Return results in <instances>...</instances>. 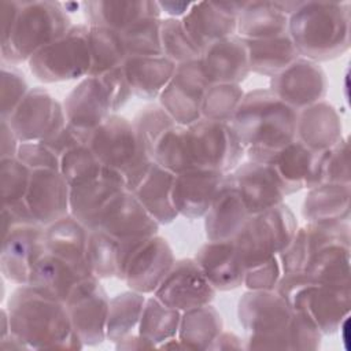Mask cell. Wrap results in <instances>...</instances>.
Here are the masks:
<instances>
[{"label":"cell","mask_w":351,"mask_h":351,"mask_svg":"<svg viewBox=\"0 0 351 351\" xmlns=\"http://www.w3.org/2000/svg\"><path fill=\"white\" fill-rule=\"evenodd\" d=\"M298 111L269 88L247 92L230 122L250 160L270 163L296 138Z\"/></svg>","instance_id":"1"},{"label":"cell","mask_w":351,"mask_h":351,"mask_svg":"<svg viewBox=\"0 0 351 351\" xmlns=\"http://www.w3.org/2000/svg\"><path fill=\"white\" fill-rule=\"evenodd\" d=\"M10 332L29 350L74 351L84 347L73 330L63 302L37 292L30 285H19L8 298Z\"/></svg>","instance_id":"2"},{"label":"cell","mask_w":351,"mask_h":351,"mask_svg":"<svg viewBox=\"0 0 351 351\" xmlns=\"http://www.w3.org/2000/svg\"><path fill=\"white\" fill-rule=\"evenodd\" d=\"M350 23L348 1H300L288 16V34L302 58L319 63L348 51Z\"/></svg>","instance_id":"3"},{"label":"cell","mask_w":351,"mask_h":351,"mask_svg":"<svg viewBox=\"0 0 351 351\" xmlns=\"http://www.w3.org/2000/svg\"><path fill=\"white\" fill-rule=\"evenodd\" d=\"M71 26L62 3L21 1L15 25L8 38L0 43L3 63L18 66L27 62L37 51L64 36Z\"/></svg>","instance_id":"4"},{"label":"cell","mask_w":351,"mask_h":351,"mask_svg":"<svg viewBox=\"0 0 351 351\" xmlns=\"http://www.w3.org/2000/svg\"><path fill=\"white\" fill-rule=\"evenodd\" d=\"M276 291L293 311L306 314L322 332L332 335L350 315L351 285H330L314 280L308 273L284 274Z\"/></svg>","instance_id":"5"},{"label":"cell","mask_w":351,"mask_h":351,"mask_svg":"<svg viewBox=\"0 0 351 351\" xmlns=\"http://www.w3.org/2000/svg\"><path fill=\"white\" fill-rule=\"evenodd\" d=\"M88 145L101 165L122 174L128 191L134 189L152 163L133 122L115 112L90 132Z\"/></svg>","instance_id":"6"},{"label":"cell","mask_w":351,"mask_h":351,"mask_svg":"<svg viewBox=\"0 0 351 351\" xmlns=\"http://www.w3.org/2000/svg\"><path fill=\"white\" fill-rule=\"evenodd\" d=\"M293 314L276 289H248L237 306L240 325L247 333L245 350H291Z\"/></svg>","instance_id":"7"},{"label":"cell","mask_w":351,"mask_h":351,"mask_svg":"<svg viewBox=\"0 0 351 351\" xmlns=\"http://www.w3.org/2000/svg\"><path fill=\"white\" fill-rule=\"evenodd\" d=\"M298 228L293 211L284 202L251 215L233 239L245 271L278 255L291 243Z\"/></svg>","instance_id":"8"},{"label":"cell","mask_w":351,"mask_h":351,"mask_svg":"<svg viewBox=\"0 0 351 351\" xmlns=\"http://www.w3.org/2000/svg\"><path fill=\"white\" fill-rule=\"evenodd\" d=\"M88 33L86 23L73 25L64 36L37 51L27 60L32 74L44 84L88 77L92 67Z\"/></svg>","instance_id":"9"},{"label":"cell","mask_w":351,"mask_h":351,"mask_svg":"<svg viewBox=\"0 0 351 351\" xmlns=\"http://www.w3.org/2000/svg\"><path fill=\"white\" fill-rule=\"evenodd\" d=\"M119 243L118 278L125 281L129 289L144 295L154 293L176 262L167 240L154 234Z\"/></svg>","instance_id":"10"},{"label":"cell","mask_w":351,"mask_h":351,"mask_svg":"<svg viewBox=\"0 0 351 351\" xmlns=\"http://www.w3.org/2000/svg\"><path fill=\"white\" fill-rule=\"evenodd\" d=\"M186 138L192 167L228 174L245 155L230 123L200 118L186 126Z\"/></svg>","instance_id":"11"},{"label":"cell","mask_w":351,"mask_h":351,"mask_svg":"<svg viewBox=\"0 0 351 351\" xmlns=\"http://www.w3.org/2000/svg\"><path fill=\"white\" fill-rule=\"evenodd\" d=\"M71 326L84 346H97L107 340L110 298L100 278L89 274L81 278L64 302Z\"/></svg>","instance_id":"12"},{"label":"cell","mask_w":351,"mask_h":351,"mask_svg":"<svg viewBox=\"0 0 351 351\" xmlns=\"http://www.w3.org/2000/svg\"><path fill=\"white\" fill-rule=\"evenodd\" d=\"M200 58L180 63L159 95V106L178 123L188 126L202 118L203 99L210 88Z\"/></svg>","instance_id":"13"},{"label":"cell","mask_w":351,"mask_h":351,"mask_svg":"<svg viewBox=\"0 0 351 351\" xmlns=\"http://www.w3.org/2000/svg\"><path fill=\"white\" fill-rule=\"evenodd\" d=\"M5 119L21 143L43 141L67 123L63 104L41 86L30 88Z\"/></svg>","instance_id":"14"},{"label":"cell","mask_w":351,"mask_h":351,"mask_svg":"<svg viewBox=\"0 0 351 351\" xmlns=\"http://www.w3.org/2000/svg\"><path fill=\"white\" fill-rule=\"evenodd\" d=\"M215 293V288L210 284L195 258H184L174 262L152 295L163 304L184 313L210 304Z\"/></svg>","instance_id":"15"},{"label":"cell","mask_w":351,"mask_h":351,"mask_svg":"<svg viewBox=\"0 0 351 351\" xmlns=\"http://www.w3.org/2000/svg\"><path fill=\"white\" fill-rule=\"evenodd\" d=\"M47 252L45 226L21 223L3 233L0 270L4 278L16 285L29 282L33 265Z\"/></svg>","instance_id":"16"},{"label":"cell","mask_w":351,"mask_h":351,"mask_svg":"<svg viewBox=\"0 0 351 351\" xmlns=\"http://www.w3.org/2000/svg\"><path fill=\"white\" fill-rule=\"evenodd\" d=\"M269 89L285 104L299 111L324 100L328 92V78L319 63L300 56L270 78Z\"/></svg>","instance_id":"17"},{"label":"cell","mask_w":351,"mask_h":351,"mask_svg":"<svg viewBox=\"0 0 351 351\" xmlns=\"http://www.w3.org/2000/svg\"><path fill=\"white\" fill-rule=\"evenodd\" d=\"M245 1H196L184 18L182 25L200 49L236 34L237 16Z\"/></svg>","instance_id":"18"},{"label":"cell","mask_w":351,"mask_h":351,"mask_svg":"<svg viewBox=\"0 0 351 351\" xmlns=\"http://www.w3.org/2000/svg\"><path fill=\"white\" fill-rule=\"evenodd\" d=\"M95 229H101L122 241L158 234L159 223L140 200L125 189L104 207Z\"/></svg>","instance_id":"19"},{"label":"cell","mask_w":351,"mask_h":351,"mask_svg":"<svg viewBox=\"0 0 351 351\" xmlns=\"http://www.w3.org/2000/svg\"><path fill=\"white\" fill-rule=\"evenodd\" d=\"M25 202L36 223L48 226L70 214V185L59 170H32Z\"/></svg>","instance_id":"20"},{"label":"cell","mask_w":351,"mask_h":351,"mask_svg":"<svg viewBox=\"0 0 351 351\" xmlns=\"http://www.w3.org/2000/svg\"><path fill=\"white\" fill-rule=\"evenodd\" d=\"M234 185L251 215L284 202V188L269 163L247 160L232 173Z\"/></svg>","instance_id":"21"},{"label":"cell","mask_w":351,"mask_h":351,"mask_svg":"<svg viewBox=\"0 0 351 351\" xmlns=\"http://www.w3.org/2000/svg\"><path fill=\"white\" fill-rule=\"evenodd\" d=\"M125 189L122 174L104 166L97 177L70 186V214L88 229H95L104 207Z\"/></svg>","instance_id":"22"},{"label":"cell","mask_w":351,"mask_h":351,"mask_svg":"<svg viewBox=\"0 0 351 351\" xmlns=\"http://www.w3.org/2000/svg\"><path fill=\"white\" fill-rule=\"evenodd\" d=\"M223 177L219 171L197 167L176 174L171 197L177 214L189 219L204 217Z\"/></svg>","instance_id":"23"},{"label":"cell","mask_w":351,"mask_h":351,"mask_svg":"<svg viewBox=\"0 0 351 351\" xmlns=\"http://www.w3.org/2000/svg\"><path fill=\"white\" fill-rule=\"evenodd\" d=\"M250 217L251 214L243 203L232 174H225L215 197L204 214L207 240H233Z\"/></svg>","instance_id":"24"},{"label":"cell","mask_w":351,"mask_h":351,"mask_svg":"<svg viewBox=\"0 0 351 351\" xmlns=\"http://www.w3.org/2000/svg\"><path fill=\"white\" fill-rule=\"evenodd\" d=\"M200 62L211 85H240L251 73L245 41L237 34L222 38L203 49Z\"/></svg>","instance_id":"25"},{"label":"cell","mask_w":351,"mask_h":351,"mask_svg":"<svg viewBox=\"0 0 351 351\" xmlns=\"http://www.w3.org/2000/svg\"><path fill=\"white\" fill-rule=\"evenodd\" d=\"M63 108L67 123L90 133L110 114V99L99 77L88 75L67 93Z\"/></svg>","instance_id":"26"},{"label":"cell","mask_w":351,"mask_h":351,"mask_svg":"<svg viewBox=\"0 0 351 351\" xmlns=\"http://www.w3.org/2000/svg\"><path fill=\"white\" fill-rule=\"evenodd\" d=\"M89 274L92 273L88 266L75 265L47 251L33 265L27 285L64 303L74 285Z\"/></svg>","instance_id":"27"},{"label":"cell","mask_w":351,"mask_h":351,"mask_svg":"<svg viewBox=\"0 0 351 351\" xmlns=\"http://www.w3.org/2000/svg\"><path fill=\"white\" fill-rule=\"evenodd\" d=\"M193 258L215 291H230L243 285L245 269L233 240H207Z\"/></svg>","instance_id":"28"},{"label":"cell","mask_w":351,"mask_h":351,"mask_svg":"<svg viewBox=\"0 0 351 351\" xmlns=\"http://www.w3.org/2000/svg\"><path fill=\"white\" fill-rule=\"evenodd\" d=\"M81 7L86 18V25L107 27L118 33L125 32L141 19L160 18L162 14L158 1L151 0H92L81 3Z\"/></svg>","instance_id":"29"},{"label":"cell","mask_w":351,"mask_h":351,"mask_svg":"<svg viewBox=\"0 0 351 351\" xmlns=\"http://www.w3.org/2000/svg\"><path fill=\"white\" fill-rule=\"evenodd\" d=\"M296 138L313 151H325L343 138L337 110L326 100L298 111Z\"/></svg>","instance_id":"30"},{"label":"cell","mask_w":351,"mask_h":351,"mask_svg":"<svg viewBox=\"0 0 351 351\" xmlns=\"http://www.w3.org/2000/svg\"><path fill=\"white\" fill-rule=\"evenodd\" d=\"M176 66L177 64L165 55H128L121 67L133 96L151 100L159 97L165 86L171 80Z\"/></svg>","instance_id":"31"},{"label":"cell","mask_w":351,"mask_h":351,"mask_svg":"<svg viewBox=\"0 0 351 351\" xmlns=\"http://www.w3.org/2000/svg\"><path fill=\"white\" fill-rule=\"evenodd\" d=\"M317 155L318 151L310 149L295 138L270 160L269 165L277 174L287 196L313 186Z\"/></svg>","instance_id":"32"},{"label":"cell","mask_w":351,"mask_h":351,"mask_svg":"<svg viewBox=\"0 0 351 351\" xmlns=\"http://www.w3.org/2000/svg\"><path fill=\"white\" fill-rule=\"evenodd\" d=\"M174 176L152 162L141 181L130 191L159 225L171 223L178 217L171 197Z\"/></svg>","instance_id":"33"},{"label":"cell","mask_w":351,"mask_h":351,"mask_svg":"<svg viewBox=\"0 0 351 351\" xmlns=\"http://www.w3.org/2000/svg\"><path fill=\"white\" fill-rule=\"evenodd\" d=\"M288 33V15L276 1H245L237 16L236 34L243 40H262Z\"/></svg>","instance_id":"34"},{"label":"cell","mask_w":351,"mask_h":351,"mask_svg":"<svg viewBox=\"0 0 351 351\" xmlns=\"http://www.w3.org/2000/svg\"><path fill=\"white\" fill-rule=\"evenodd\" d=\"M351 186L348 184H321L308 189L302 214L307 222H336L350 218Z\"/></svg>","instance_id":"35"},{"label":"cell","mask_w":351,"mask_h":351,"mask_svg":"<svg viewBox=\"0 0 351 351\" xmlns=\"http://www.w3.org/2000/svg\"><path fill=\"white\" fill-rule=\"evenodd\" d=\"M244 41L248 52L250 70L261 75L271 78L300 58L288 33L270 38Z\"/></svg>","instance_id":"36"},{"label":"cell","mask_w":351,"mask_h":351,"mask_svg":"<svg viewBox=\"0 0 351 351\" xmlns=\"http://www.w3.org/2000/svg\"><path fill=\"white\" fill-rule=\"evenodd\" d=\"M89 229L71 214L45 226L47 251L75 265H85Z\"/></svg>","instance_id":"37"},{"label":"cell","mask_w":351,"mask_h":351,"mask_svg":"<svg viewBox=\"0 0 351 351\" xmlns=\"http://www.w3.org/2000/svg\"><path fill=\"white\" fill-rule=\"evenodd\" d=\"M222 329V317L210 303L186 310L181 314L177 337L182 340L189 350H208Z\"/></svg>","instance_id":"38"},{"label":"cell","mask_w":351,"mask_h":351,"mask_svg":"<svg viewBox=\"0 0 351 351\" xmlns=\"http://www.w3.org/2000/svg\"><path fill=\"white\" fill-rule=\"evenodd\" d=\"M145 295L133 289L110 299L107 317V340L115 343L138 328L145 304Z\"/></svg>","instance_id":"39"},{"label":"cell","mask_w":351,"mask_h":351,"mask_svg":"<svg viewBox=\"0 0 351 351\" xmlns=\"http://www.w3.org/2000/svg\"><path fill=\"white\" fill-rule=\"evenodd\" d=\"M88 38L92 58L89 75H101L122 66L128 53L121 33L101 26H89Z\"/></svg>","instance_id":"40"},{"label":"cell","mask_w":351,"mask_h":351,"mask_svg":"<svg viewBox=\"0 0 351 351\" xmlns=\"http://www.w3.org/2000/svg\"><path fill=\"white\" fill-rule=\"evenodd\" d=\"M304 271L324 284L351 285L350 245L330 244L318 250L311 256Z\"/></svg>","instance_id":"41"},{"label":"cell","mask_w":351,"mask_h":351,"mask_svg":"<svg viewBox=\"0 0 351 351\" xmlns=\"http://www.w3.org/2000/svg\"><path fill=\"white\" fill-rule=\"evenodd\" d=\"M181 314L152 295L145 300L137 332L158 347L167 339L177 336Z\"/></svg>","instance_id":"42"},{"label":"cell","mask_w":351,"mask_h":351,"mask_svg":"<svg viewBox=\"0 0 351 351\" xmlns=\"http://www.w3.org/2000/svg\"><path fill=\"white\" fill-rule=\"evenodd\" d=\"M119 240L101 229H89L85 261L97 278L118 277L119 273Z\"/></svg>","instance_id":"43"},{"label":"cell","mask_w":351,"mask_h":351,"mask_svg":"<svg viewBox=\"0 0 351 351\" xmlns=\"http://www.w3.org/2000/svg\"><path fill=\"white\" fill-rule=\"evenodd\" d=\"M151 159L173 174L192 169L188 149L186 126L176 123L170 130H167L156 143L151 154Z\"/></svg>","instance_id":"44"},{"label":"cell","mask_w":351,"mask_h":351,"mask_svg":"<svg viewBox=\"0 0 351 351\" xmlns=\"http://www.w3.org/2000/svg\"><path fill=\"white\" fill-rule=\"evenodd\" d=\"M348 152L350 149L347 137H343L336 145L330 147L329 149L318 151L311 188L321 184L350 185Z\"/></svg>","instance_id":"45"},{"label":"cell","mask_w":351,"mask_h":351,"mask_svg":"<svg viewBox=\"0 0 351 351\" xmlns=\"http://www.w3.org/2000/svg\"><path fill=\"white\" fill-rule=\"evenodd\" d=\"M245 92L236 84H213L207 89L203 106L202 118L230 123Z\"/></svg>","instance_id":"46"},{"label":"cell","mask_w":351,"mask_h":351,"mask_svg":"<svg viewBox=\"0 0 351 351\" xmlns=\"http://www.w3.org/2000/svg\"><path fill=\"white\" fill-rule=\"evenodd\" d=\"M162 55L180 64L199 59L202 52L186 33L182 21L177 18L160 19Z\"/></svg>","instance_id":"47"},{"label":"cell","mask_w":351,"mask_h":351,"mask_svg":"<svg viewBox=\"0 0 351 351\" xmlns=\"http://www.w3.org/2000/svg\"><path fill=\"white\" fill-rule=\"evenodd\" d=\"M160 19L162 18L141 19L121 33L128 55H137V56L162 55Z\"/></svg>","instance_id":"48"},{"label":"cell","mask_w":351,"mask_h":351,"mask_svg":"<svg viewBox=\"0 0 351 351\" xmlns=\"http://www.w3.org/2000/svg\"><path fill=\"white\" fill-rule=\"evenodd\" d=\"M104 165L96 158L88 144L75 147L60 156L59 171L70 186L82 184L97 177Z\"/></svg>","instance_id":"49"},{"label":"cell","mask_w":351,"mask_h":351,"mask_svg":"<svg viewBox=\"0 0 351 351\" xmlns=\"http://www.w3.org/2000/svg\"><path fill=\"white\" fill-rule=\"evenodd\" d=\"M149 158L162 136L170 130L177 122L159 106H148L143 108L132 121Z\"/></svg>","instance_id":"50"},{"label":"cell","mask_w":351,"mask_h":351,"mask_svg":"<svg viewBox=\"0 0 351 351\" xmlns=\"http://www.w3.org/2000/svg\"><path fill=\"white\" fill-rule=\"evenodd\" d=\"M32 170L15 158L0 159V186L3 206L14 204L25 199Z\"/></svg>","instance_id":"51"},{"label":"cell","mask_w":351,"mask_h":351,"mask_svg":"<svg viewBox=\"0 0 351 351\" xmlns=\"http://www.w3.org/2000/svg\"><path fill=\"white\" fill-rule=\"evenodd\" d=\"M29 90L30 88L25 80L23 73H21L15 66L3 63L0 82L1 118H8Z\"/></svg>","instance_id":"52"},{"label":"cell","mask_w":351,"mask_h":351,"mask_svg":"<svg viewBox=\"0 0 351 351\" xmlns=\"http://www.w3.org/2000/svg\"><path fill=\"white\" fill-rule=\"evenodd\" d=\"M277 256L281 265L282 276L306 270L311 259V248L304 226L298 228L291 243Z\"/></svg>","instance_id":"53"},{"label":"cell","mask_w":351,"mask_h":351,"mask_svg":"<svg viewBox=\"0 0 351 351\" xmlns=\"http://www.w3.org/2000/svg\"><path fill=\"white\" fill-rule=\"evenodd\" d=\"M282 277L278 256L274 255L262 265L248 269L243 285L250 291H274Z\"/></svg>","instance_id":"54"},{"label":"cell","mask_w":351,"mask_h":351,"mask_svg":"<svg viewBox=\"0 0 351 351\" xmlns=\"http://www.w3.org/2000/svg\"><path fill=\"white\" fill-rule=\"evenodd\" d=\"M16 158L30 170L52 169L59 170L60 158L53 154L43 141H25L19 144Z\"/></svg>","instance_id":"55"},{"label":"cell","mask_w":351,"mask_h":351,"mask_svg":"<svg viewBox=\"0 0 351 351\" xmlns=\"http://www.w3.org/2000/svg\"><path fill=\"white\" fill-rule=\"evenodd\" d=\"M96 77H99L101 85L104 86V90L110 99L112 114L121 110L133 96L121 66Z\"/></svg>","instance_id":"56"},{"label":"cell","mask_w":351,"mask_h":351,"mask_svg":"<svg viewBox=\"0 0 351 351\" xmlns=\"http://www.w3.org/2000/svg\"><path fill=\"white\" fill-rule=\"evenodd\" d=\"M88 132L81 130L70 123H66L62 129H59L58 132H55L52 136H49L48 138L43 140V143L53 152L56 154L59 158L66 154L67 151L88 144V138H89Z\"/></svg>","instance_id":"57"},{"label":"cell","mask_w":351,"mask_h":351,"mask_svg":"<svg viewBox=\"0 0 351 351\" xmlns=\"http://www.w3.org/2000/svg\"><path fill=\"white\" fill-rule=\"evenodd\" d=\"M21 141L15 136L14 130L11 129V125L7 119L1 118V126H0V159L5 158H15L18 154Z\"/></svg>","instance_id":"58"},{"label":"cell","mask_w":351,"mask_h":351,"mask_svg":"<svg viewBox=\"0 0 351 351\" xmlns=\"http://www.w3.org/2000/svg\"><path fill=\"white\" fill-rule=\"evenodd\" d=\"M156 346L143 337L138 332L137 333H130L118 341H115V348L117 350H126V351H133V350H151L155 348Z\"/></svg>","instance_id":"59"},{"label":"cell","mask_w":351,"mask_h":351,"mask_svg":"<svg viewBox=\"0 0 351 351\" xmlns=\"http://www.w3.org/2000/svg\"><path fill=\"white\" fill-rule=\"evenodd\" d=\"M245 344H243L241 339L232 332H221L217 339L211 343L208 350H243Z\"/></svg>","instance_id":"60"},{"label":"cell","mask_w":351,"mask_h":351,"mask_svg":"<svg viewBox=\"0 0 351 351\" xmlns=\"http://www.w3.org/2000/svg\"><path fill=\"white\" fill-rule=\"evenodd\" d=\"M193 3L191 1H158V5L160 8V12H165L169 15V18H177L181 19L186 15L189 8Z\"/></svg>","instance_id":"61"},{"label":"cell","mask_w":351,"mask_h":351,"mask_svg":"<svg viewBox=\"0 0 351 351\" xmlns=\"http://www.w3.org/2000/svg\"><path fill=\"white\" fill-rule=\"evenodd\" d=\"M0 347L1 350H29V347L11 332L5 337L0 339Z\"/></svg>","instance_id":"62"},{"label":"cell","mask_w":351,"mask_h":351,"mask_svg":"<svg viewBox=\"0 0 351 351\" xmlns=\"http://www.w3.org/2000/svg\"><path fill=\"white\" fill-rule=\"evenodd\" d=\"M348 321H350V315H347L343 321H341V324H340V326H339V329H340V333H341V340H343V343H344V347L347 348L348 347V339H347V332H348Z\"/></svg>","instance_id":"63"}]
</instances>
